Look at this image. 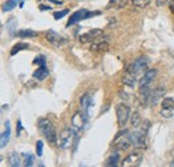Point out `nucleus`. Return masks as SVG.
I'll list each match as a JSON object with an SVG mask.
<instances>
[{
  "mask_svg": "<svg viewBox=\"0 0 174 167\" xmlns=\"http://www.w3.org/2000/svg\"><path fill=\"white\" fill-rule=\"evenodd\" d=\"M78 130L76 128H64L59 135V140H58V146L62 150H66L68 147H71L74 143L78 139V134H76Z\"/></svg>",
  "mask_w": 174,
  "mask_h": 167,
  "instance_id": "obj_3",
  "label": "nucleus"
},
{
  "mask_svg": "<svg viewBox=\"0 0 174 167\" xmlns=\"http://www.w3.org/2000/svg\"><path fill=\"white\" fill-rule=\"evenodd\" d=\"M23 156V160H24V166L30 167V166H33V156L31 154H27V152H23L22 154Z\"/></svg>",
  "mask_w": 174,
  "mask_h": 167,
  "instance_id": "obj_28",
  "label": "nucleus"
},
{
  "mask_svg": "<svg viewBox=\"0 0 174 167\" xmlns=\"http://www.w3.org/2000/svg\"><path fill=\"white\" fill-rule=\"evenodd\" d=\"M131 116V110L130 107L125 104V103H119L117 106V119H118V124L119 127H125L126 123L130 120Z\"/></svg>",
  "mask_w": 174,
  "mask_h": 167,
  "instance_id": "obj_5",
  "label": "nucleus"
},
{
  "mask_svg": "<svg viewBox=\"0 0 174 167\" xmlns=\"http://www.w3.org/2000/svg\"><path fill=\"white\" fill-rule=\"evenodd\" d=\"M89 118H90V116L87 115L85 111H82V110L76 111V112L72 115V119H71L72 127H74V128H76L78 131H79V130H83V128L86 127L87 122H89Z\"/></svg>",
  "mask_w": 174,
  "mask_h": 167,
  "instance_id": "obj_6",
  "label": "nucleus"
},
{
  "mask_svg": "<svg viewBox=\"0 0 174 167\" xmlns=\"http://www.w3.org/2000/svg\"><path fill=\"white\" fill-rule=\"evenodd\" d=\"M46 2H48V3H52V4H55V5H59V4H62V2H58V0H46Z\"/></svg>",
  "mask_w": 174,
  "mask_h": 167,
  "instance_id": "obj_36",
  "label": "nucleus"
},
{
  "mask_svg": "<svg viewBox=\"0 0 174 167\" xmlns=\"http://www.w3.org/2000/svg\"><path fill=\"white\" fill-rule=\"evenodd\" d=\"M150 128V122L149 120H143L142 123H139L138 128L135 131L131 132V142L133 146L137 150H145L146 148V135L147 131Z\"/></svg>",
  "mask_w": 174,
  "mask_h": 167,
  "instance_id": "obj_1",
  "label": "nucleus"
},
{
  "mask_svg": "<svg viewBox=\"0 0 174 167\" xmlns=\"http://www.w3.org/2000/svg\"><path fill=\"white\" fill-rule=\"evenodd\" d=\"M33 64H39V66H46V58L43 55H39L33 59Z\"/></svg>",
  "mask_w": 174,
  "mask_h": 167,
  "instance_id": "obj_31",
  "label": "nucleus"
},
{
  "mask_svg": "<svg viewBox=\"0 0 174 167\" xmlns=\"http://www.w3.org/2000/svg\"><path fill=\"white\" fill-rule=\"evenodd\" d=\"M79 104H80V110L85 111L87 115L90 116V110H91V106H92V99H91V96H90V94H85V95L80 98Z\"/></svg>",
  "mask_w": 174,
  "mask_h": 167,
  "instance_id": "obj_14",
  "label": "nucleus"
},
{
  "mask_svg": "<svg viewBox=\"0 0 174 167\" xmlns=\"http://www.w3.org/2000/svg\"><path fill=\"white\" fill-rule=\"evenodd\" d=\"M163 95H165V87H158V88H155L153 91V94H151V100H150V104L155 106L157 103L162 99Z\"/></svg>",
  "mask_w": 174,
  "mask_h": 167,
  "instance_id": "obj_17",
  "label": "nucleus"
},
{
  "mask_svg": "<svg viewBox=\"0 0 174 167\" xmlns=\"http://www.w3.org/2000/svg\"><path fill=\"white\" fill-rule=\"evenodd\" d=\"M130 146H133L131 142V132L129 130H120L117 134V136L113 140V147H115L117 150H127Z\"/></svg>",
  "mask_w": 174,
  "mask_h": 167,
  "instance_id": "obj_4",
  "label": "nucleus"
},
{
  "mask_svg": "<svg viewBox=\"0 0 174 167\" xmlns=\"http://www.w3.org/2000/svg\"><path fill=\"white\" fill-rule=\"evenodd\" d=\"M139 123H141V115H139L138 112H134L133 114V118H131V124L134 127H138Z\"/></svg>",
  "mask_w": 174,
  "mask_h": 167,
  "instance_id": "obj_30",
  "label": "nucleus"
},
{
  "mask_svg": "<svg viewBox=\"0 0 174 167\" xmlns=\"http://www.w3.org/2000/svg\"><path fill=\"white\" fill-rule=\"evenodd\" d=\"M20 2H22V0H7L4 4H3L2 11H3V12H9V11H12V9L16 7V4H18V3H20Z\"/></svg>",
  "mask_w": 174,
  "mask_h": 167,
  "instance_id": "obj_23",
  "label": "nucleus"
},
{
  "mask_svg": "<svg viewBox=\"0 0 174 167\" xmlns=\"http://www.w3.org/2000/svg\"><path fill=\"white\" fill-rule=\"evenodd\" d=\"M46 39H47V42H50V44H52L54 47H62L63 44L67 43V39L64 36L59 35L58 32L52 31V29L46 32Z\"/></svg>",
  "mask_w": 174,
  "mask_h": 167,
  "instance_id": "obj_9",
  "label": "nucleus"
},
{
  "mask_svg": "<svg viewBox=\"0 0 174 167\" xmlns=\"http://www.w3.org/2000/svg\"><path fill=\"white\" fill-rule=\"evenodd\" d=\"M126 3H127V0H110L106 8L107 9H111V8H123V7L126 5Z\"/></svg>",
  "mask_w": 174,
  "mask_h": 167,
  "instance_id": "obj_22",
  "label": "nucleus"
},
{
  "mask_svg": "<svg viewBox=\"0 0 174 167\" xmlns=\"http://www.w3.org/2000/svg\"><path fill=\"white\" fill-rule=\"evenodd\" d=\"M102 33H103V31H102V29H99V28L91 29V31H89V32L83 33V35H80L79 36V42L83 43V44H86V43H92L94 40L98 38V36L102 35Z\"/></svg>",
  "mask_w": 174,
  "mask_h": 167,
  "instance_id": "obj_11",
  "label": "nucleus"
},
{
  "mask_svg": "<svg viewBox=\"0 0 174 167\" xmlns=\"http://www.w3.org/2000/svg\"><path fill=\"white\" fill-rule=\"evenodd\" d=\"M30 48V46L28 44H26V43H18V44H15L12 47V49H11V56H15L18 52H20L22 49H28Z\"/></svg>",
  "mask_w": 174,
  "mask_h": 167,
  "instance_id": "obj_26",
  "label": "nucleus"
},
{
  "mask_svg": "<svg viewBox=\"0 0 174 167\" xmlns=\"http://www.w3.org/2000/svg\"><path fill=\"white\" fill-rule=\"evenodd\" d=\"M9 138H11V124H9V122L7 120L5 130L2 132V138H0V147H2V148H4L7 146V143L9 142Z\"/></svg>",
  "mask_w": 174,
  "mask_h": 167,
  "instance_id": "obj_16",
  "label": "nucleus"
},
{
  "mask_svg": "<svg viewBox=\"0 0 174 167\" xmlns=\"http://www.w3.org/2000/svg\"><path fill=\"white\" fill-rule=\"evenodd\" d=\"M87 12H89L87 9H79V11L74 12L72 15H71V18L68 19V22H67V26L66 27H71L74 24H76V23H79L80 20H85Z\"/></svg>",
  "mask_w": 174,
  "mask_h": 167,
  "instance_id": "obj_13",
  "label": "nucleus"
},
{
  "mask_svg": "<svg viewBox=\"0 0 174 167\" xmlns=\"http://www.w3.org/2000/svg\"><path fill=\"white\" fill-rule=\"evenodd\" d=\"M161 103H162V107H163V108L174 110V98H165Z\"/></svg>",
  "mask_w": 174,
  "mask_h": 167,
  "instance_id": "obj_27",
  "label": "nucleus"
},
{
  "mask_svg": "<svg viewBox=\"0 0 174 167\" xmlns=\"http://www.w3.org/2000/svg\"><path fill=\"white\" fill-rule=\"evenodd\" d=\"M36 155L38 156L43 155V142L42 140H38V142H36Z\"/></svg>",
  "mask_w": 174,
  "mask_h": 167,
  "instance_id": "obj_33",
  "label": "nucleus"
},
{
  "mask_svg": "<svg viewBox=\"0 0 174 167\" xmlns=\"http://www.w3.org/2000/svg\"><path fill=\"white\" fill-rule=\"evenodd\" d=\"M147 66H149V59H147L146 56H139L138 59H135V62H134L127 70H129V71H131L134 75L138 76L141 72L146 71Z\"/></svg>",
  "mask_w": 174,
  "mask_h": 167,
  "instance_id": "obj_7",
  "label": "nucleus"
},
{
  "mask_svg": "<svg viewBox=\"0 0 174 167\" xmlns=\"http://www.w3.org/2000/svg\"><path fill=\"white\" fill-rule=\"evenodd\" d=\"M16 35H18L19 38H35L38 33L35 31H32V29H20V31H18Z\"/></svg>",
  "mask_w": 174,
  "mask_h": 167,
  "instance_id": "obj_25",
  "label": "nucleus"
},
{
  "mask_svg": "<svg viewBox=\"0 0 174 167\" xmlns=\"http://www.w3.org/2000/svg\"><path fill=\"white\" fill-rule=\"evenodd\" d=\"M23 130V126H22V122H20V120H18V135L20 134V131H22Z\"/></svg>",
  "mask_w": 174,
  "mask_h": 167,
  "instance_id": "obj_37",
  "label": "nucleus"
},
{
  "mask_svg": "<svg viewBox=\"0 0 174 167\" xmlns=\"http://www.w3.org/2000/svg\"><path fill=\"white\" fill-rule=\"evenodd\" d=\"M107 48H109V38H107V35H100L91 43L90 51L102 52V51H106Z\"/></svg>",
  "mask_w": 174,
  "mask_h": 167,
  "instance_id": "obj_8",
  "label": "nucleus"
},
{
  "mask_svg": "<svg viewBox=\"0 0 174 167\" xmlns=\"http://www.w3.org/2000/svg\"><path fill=\"white\" fill-rule=\"evenodd\" d=\"M131 3L137 8H145L150 4V0H131Z\"/></svg>",
  "mask_w": 174,
  "mask_h": 167,
  "instance_id": "obj_29",
  "label": "nucleus"
},
{
  "mask_svg": "<svg viewBox=\"0 0 174 167\" xmlns=\"http://www.w3.org/2000/svg\"><path fill=\"white\" fill-rule=\"evenodd\" d=\"M161 115H162L163 118H172V116H173V110L163 108V107H162V111H161Z\"/></svg>",
  "mask_w": 174,
  "mask_h": 167,
  "instance_id": "obj_34",
  "label": "nucleus"
},
{
  "mask_svg": "<svg viewBox=\"0 0 174 167\" xmlns=\"http://www.w3.org/2000/svg\"><path fill=\"white\" fill-rule=\"evenodd\" d=\"M48 70H47V67L46 66H39V68L36 70L35 72L32 73V78L35 79V80H44L47 76H48Z\"/></svg>",
  "mask_w": 174,
  "mask_h": 167,
  "instance_id": "obj_18",
  "label": "nucleus"
},
{
  "mask_svg": "<svg viewBox=\"0 0 174 167\" xmlns=\"http://www.w3.org/2000/svg\"><path fill=\"white\" fill-rule=\"evenodd\" d=\"M173 156H174V152H173Z\"/></svg>",
  "mask_w": 174,
  "mask_h": 167,
  "instance_id": "obj_40",
  "label": "nucleus"
},
{
  "mask_svg": "<svg viewBox=\"0 0 174 167\" xmlns=\"http://www.w3.org/2000/svg\"><path fill=\"white\" fill-rule=\"evenodd\" d=\"M151 94L153 91L149 88V86L143 87V88H139V100L143 106H147L151 100Z\"/></svg>",
  "mask_w": 174,
  "mask_h": 167,
  "instance_id": "obj_15",
  "label": "nucleus"
},
{
  "mask_svg": "<svg viewBox=\"0 0 174 167\" xmlns=\"http://www.w3.org/2000/svg\"><path fill=\"white\" fill-rule=\"evenodd\" d=\"M9 160V166L12 167H19L20 166V156L18 155V152H11L8 156Z\"/></svg>",
  "mask_w": 174,
  "mask_h": 167,
  "instance_id": "obj_24",
  "label": "nucleus"
},
{
  "mask_svg": "<svg viewBox=\"0 0 174 167\" xmlns=\"http://www.w3.org/2000/svg\"><path fill=\"white\" fill-rule=\"evenodd\" d=\"M118 162H119V150L114 151L111 155L107 158L106 160V166L107 167H113V166H118Z\"/></svg>",
  "mask_w": 174,
  "mask_h": 167,
  "instance_id": "obj_21",
  "label": "nucleus"
},
{
  "mask_svg": "<svg viewBox=\"0 0 174 167\" xmlns=\"http://www.w3.org/2000/svg\"><path fill=\"white\" fill-rule=\"evenodd\" d=\"M5 27H7V31L9 32V35H16V29H18V19L16 18H9L8 20H7V24H5Z\"/></svg>",
  "mask_w": 174,
  "mask_h": 167,
  "instance_id": "obj_19",
  "label": "nucleus"
},
{
  "mask_svg": "<svg viewBox=\"0 0 174 167\" xmlns=\"http://www.w3.org/2000/svg\"><path fill=\"white\" fill-rule=\"evenodd\" d=\"M40 9H42V11H46V9H51V7H46V5H40Z\"/></svg>",
  "mask_w": 174,
  "mask_h": 167,
  "instance_id": "obj_38",
  "label": "nucleus"
},
{
  "mask_svg": "<svg viewBox=\"0 0 174 167\" xmlns=\"http://www.w3.org/2000/svg\"><path fill=\"white\" fill-rule=\"evenodd\" d=\"M170 5H172V8H174V0H170Z\"/></svg>",
  "mask_w": 174,
  "mask_h": 167,
  "instance_id": "obj_39",
  "label": "nucleus"
},
{
  "mask_svg": "<svg viewBox=\"0 0 174 167\" xmlns=\"http://www.w3.org/2000/svg\"><path fill=\"white\" fill-rule=\"evenodd\" d=\"M67 13H68V9H62V11H59V12H55V13H54V19H55V20H59V19L64 18Z\"/></svg>",
  "mask_w": 174,
  "mask_h": 167,
  "instance_id": "obj_32",
  "label": "nucleus"
},
{
  "mask_svg": "<svg viewBox=\"0 0 174 167\" xmlns=\"http://www.w3.org/2000/svg\"><path fill=\"white\" fill-rule=\"evenodd\" d=\"M38 128L50 143L55 145L56 143V130H55V127H54V124L51 123V120H48L46 118L39 119L38 120Z\"/></svg>",
  "mask_w": 174,
  "mask_h": 167,
  "instance_id": "obj_2",
  "label": "nucleus"
},
{
  "mask_svg": "<svg viewBox=\"0 0 174 167\" xmlns=\"http://www.w3.org/2000/svg\"><path fill=\"white\" fill-rule=\"evenodd\" d=\"M169 0H157V5H165Z\"/></svg>",
  "mask_w": 174,
  "mask_h": 167,
  "instance_id": "obj_35",
  "label": "nucleus"
},
{
  "mask_svg": "<svg viewBox=\"0 0 174 167\" xmlns=\"http://www.w3.org/2000/svg\"><path fill=\"white\" fill-rule=\"evenodd\" d=\"M155 78H157V70H154V68L146 70L145 75H143L142 79L139 80V88H143V87L149 86Z\"/></svg>",
  "mask_w": 174,
  "mask_h": 167,
  "instance_id": "obj_12",
  "label": "nucleus"
},
{
  "mask_svg": "<svg viewBox=\"0 0 174 167\" xmlns=\"http://www.w3.org/2000/svg\"><path fill=\"white\" fill-rule=\"evenodd\" d=\"M123 83H125L126 86H129V87H134L135 86V80H137V75H134V73L131 71H127L125 72V75H123Z\"/></svg>",
  "mask_w": 174,
  "mask_h": 167,
  "instance_id": "obj_20",
  "label": "nucleus"
},
{
  "mask_svg": "<svg viewBox=\"0 0 174 167\" xmlns=\"http://www.w3.org/2000/svg\"><path fill=\"white\" fill-rule=\"evenodd\" d=\"M141 162H142V154L133 152V154H130L127 158L123 159L122 166L123 167H135V166H139Z\"/></svg>",
  "mask_w": 174,
  "mask_h": 167,
  "instance_id": "obj_10",
  "label": "nucleus"
}]
</instances>
